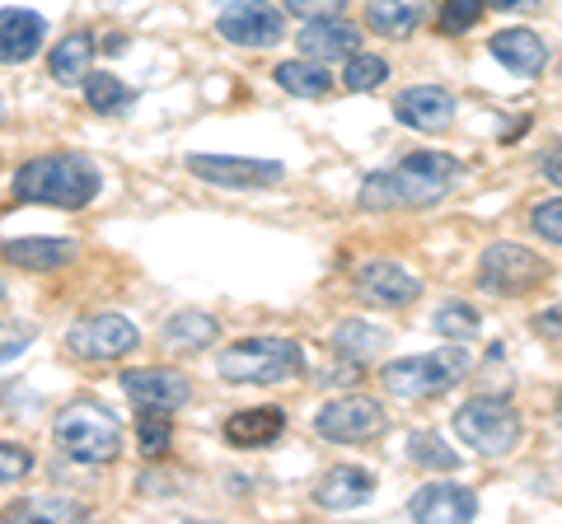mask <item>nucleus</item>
<instances>
[{"label": "nucleus", "mask_w": 562, "mask_h": 524, "mask_svg": "<svg viewBox=\"0 0 562 524\" xmlns=\"http://www.w3.org/2000/svg\"><path fill=\"white\" fill-rule=\"evenodd\" d=\"M295 43H301V52L310 61L324 66V61H342L351 52H361V33H357V24L328 14V20H305V29L295 33Z\"/></svg>", "instance_id": "dca6fc26"}, {"label": "nucleus", "mask_w": 562, "mask_h": 524, "mask_svg": "<svg viewBox=\"0 0 562 524\" xmlns=\"http://www.w3.org/2000/svg\"><path fill=\"white\" fill-rule=\"evenodd\" d=\"M272 80L281 84L286 94H295V99H324L328 90H333V76L324 71L319 61H281V66H272Z\"/></svg>", "instance_id": "393cba45"}, {"label": "nucleus", "mask_w": 562, "mask_h": 524, "mask_svg": "<svg viewBox=\"0 0 562 524\" xmlns=\"http://www.w3.org/2000/svg\"><path fill=\"white\" fill-rule=\"evenodd\" d=\"M390 80V61L375 57V52H351L347 57V71H342V84L351 94H366V90H380Z\"/></svg>", "instance_id": "c85d7f7f"}, {"label": "nucleus", "mask_w": 562, "mask_h": 524, "mask_svg": "<svg viewBox=\"0 0 562 524\" xmlns=\"http://www.w3.org/2000/svg\"><path fill=\"white\" fill-rule=\"evenodd\" d=\"M464 164L446 150H417L408 160H398L394 169H380L361 183L357 206L361 212H422L436 206L446 192L460 183Z\"/></svg>", "instance_id": "f257e3e1"}, {"label": "nucleus", "mask_w": 562, "mask_h": 524, "mask_svg": "<svg viewBox=\"0 0 562 524\" xmlns=\"http://www.w3.org/2000/svg\"><path fill=\"white\" fill-rule=\"evenodd\" d=\"M394 117L413 132L441 136L454 127V94L441 90V84H408V90L394 99Z\"/></svg>", "instance_id": "4468645a"}, {"label": "nucleus", "mask_w": 562, "mask_h": 524, "mask_svg": "<svg viewBox=\"0 0 562 524\" xmlns=\"http://www.w3.org/2000/svg\"><path fill=\"white\" fill-rule=\"evenodd\" d=\"M52 441L76 464H113L122 454V422L103 403H70L52 422Z\"/></svg>", "instance_id": "7ed1b4c3"}, {"label": "nucleus", "mask_w": 562, "mask_h": 524, "mask_svg": "<svg viewBox=\"0 0 562 524\" xmlns=\"http://www.w3.org/2000/svg\"><path fill=\"white\" fill-rule=\"evenodd\" d=\"M33 468V454L24 445H0V482H20Z\"/></svg>", "instance_id": "f704fd0d"}, {"label": "nucleus", "mask_w": 562, "mask_h": 524, "mask_svg": "<svg viewBox=\"0 0 562 524\" xmlns=\"http://www.w3.org/2000/svg\"><path fill=\"white\" fill-rule=\"evenodd\" d=\"M473 371V361L464 346H446V352H427V356H403L384 365V389L403 403H422V398H436L454 389L464 375Z\"/></svg>", "instance_id": "20e7f679"}, {"label": "nucleus", "mask_w": 562, "mask_h": 524, "mask_svg": "<svg viewBox=\"0 0 562 524\" xmlns=\"http://www.w3.org/2000/svg\"><path fill=\"white\" fill-rule=\"evenodd\" d=\"M487 5H497V10H535L539 0H487Z\"/></svg>", "instance_id": "ea45409f"}, {"label": "nucleus", "mask_w": 562, "mask_h": 524, "mask_svg": "<svg viewBox=\"0 0 562 524\" xmlns=\"http://www.w3.org/2000/svg\"><path fill=\"white\" fill-rule=\"evenodd\" d=\"M422 14H427V0H371L366 5V24L380 38H408V33H417Z\"/></svg>", "instance_id": "5701e85b"}, {"label": "nucleus", "mask_w": 562, "mask_h": 524, "mask_svg": "<svg viewBox=\"0 0 562 524\" xmlns=\"http://www.w3.org/2000/svg\"><path fill=\"white\" fill-rule=\"evenodd\" d=\"M122 394H127L140 412H165V417H173L179 408H188L192 384L179 371L140 365V371H122Z\"/></svg>", "instance_id": "f8f14e48"}, {"label": "nucleus", "mask_w": 562, "mask_h": 524, "mask_svg": "<svg viewBox=\"0 0 562 524\" xmlns=\"http://www.w3.org/2000/svg\"><path fill=\"white\" fill-rule=\"evenodd\" d=\"M33 342V328L29 323H0V361H14Z\"/></svg>", "instance_id": "c9c22d12"}, {"label": "nucleus", "mask_w": 562, "mask_h": 524, "mask_svg": "<svg viewBox=\"0 0 562 524\" xmlns=\"http://www.w3.org/2000/svg\"><path fill=\"white\" fill-rule=\"evenodd\" d=\"M535 333L562 338V309H543V314H535Z\"/></svg>", "instance_id": "4c0bfd02"}, {"label": "nucleus", "mask_w": 562, "mask_h": 524, "mask_svg": "<svg viewBox=\"0 0 562 524\" xmlns=\"http://www.w3.org/2000/svg\"><path fill=\"white\" fill-rule=\"evenodd\" d=\"M43 14H33V10H0V61L5 66H20L29 61L33 52L43 47Z\"/></svg>", "instance_id": "aec40b11"}, {"label": "nucleus", "mask_w": 562, "mask_h": 524, "mask_svg": "<svg viewBox=\"0 0 562 524\" xmlns=\"http://www.w3.org/2000/svg\"><path fill=\"white\" fill-rule=\"evenodd\" d=\"M408 459L417 468H436V474H454L460 468V449H450L436 431H413L408 435Z\"/></svg>", "instance_id": "bb28decb"}, {"label": "nucleus", "mask_w": 562, "mask_h": 524, "mask_svg": "<svg viewBox=\"0 0 562 524\" xmlns=\"http://www.w3.org/2000/svg\"><path fill=\"white\" fill-rule=\"evenodd\" d=\"M543 179H549V183H558V187H562V150H553L549 160H543Z\"/></svg>", "instance_id": "58836bf2"}, {"label": "nucleus", "mask_w": 562, "mask_h": 524, "mask_svg": "<svg viewBox=\"0 0 562 524\" xmlns=\"http://www.w3.org/2000/svg\"><path fill=\"white\" fill-rule=\"evenodd\" d=\"M173 441V422L165 412H140L136 417V449L146 454V459H160Z\"/></svg>", "instance_id": "2f4dec72"}, {"label": "nucleus", "mask_w": 562, "mask_h": 524, "mask_svg": "<svg viewBox=\"0 0 562 524\" xmlns=\"http://www.w3.org/2000/svg\"><path fill=\"white\" fill-rule=\"evenodd\" d=\"M99 5H109V10H122V5H132V0H99Z\"/></svg>", "instance_id": "a19ab883"}, {"label": "nucleus", "mask_w": 562, "mask_h": 524, "mask_svg": "<svg viewBox=\"0 0 562 524\" xmlns=\"http://www.w3.org/2000/svg\"><path fill=\"white\" fill-rule=\"evenodd\" d=\"M479 323H483V319H479V309L464 305V300H450V305L436 309V333L450 338V342L473 338V333H479Z\"/></svg>", "instance_id": "7c9ffc66"}, {"label": "nucleus", "mask_w": 562, "mask_h": 524, "mask_svg": "<svg viewBox=\"0 0 562 524\" xmlns=\"http://www.w3.org/2000/svg\"><path fill=\"white\" fill-rule=\"evenodd\" d=\"M80 84H85V99H90V109L103 113V117H117V113H127L132 103H136V94L113 71H94V76H85Z\"/></svg>", "instance_id": "a878e982"}, {"label": "nucleus", "mask_w": 562, "mask_h": 524, "mask_svg": "<svg viewBox=\"0 0 562 524\" xmlns=\"http://www.w3.org/2000/svg\"><path fill=\"white\" fill-rule=\"evenodd\" d=\"M454 435L483 459H502L520 445V412L506 398H469L454 412Z\"/></svg>", "instance_id": "423d86ee"}, {"label": "nucleus", "mask_w": 562, "mask_h": 524, "mask_svg": "<svg viewBox=\"0 0 562 524\" xmlns=\"http://www.w3.org/2000/svg\"><path fill=\"white\" fill-rule=\"evenodd\" d=\"M351 286H357V300L375 305V309H408L422 295L417 276L408 267H398V262H390V258L361 262V267L351 272Z\"/></svg>", "instance_id": "9d476101"}, {"label": "nucleus", "mask_w": 562, "mask_h": 524, "mask_svg": "<svg viewBox=\"0 0 562 524\" xmlns=\"http://www.w3.org/2000/svg\"><path fill=\"white\" fill-rule=\"evenodd\" d=\"M347 0H286L291 14H301V20H328V14H342Z\"/></svg>", "instance_id": "e433bc0d"}, {"label": "nucleus", "mask_w": 562, "mask_h": 524, "mask_svg": "<svg viewBox=\"0 0 562 524\" xmlns=\"http://www.w3.org/2000/svg\"><path fill=\"white\" fill-rule=\"evenodd\" d=\"M216 319L202 309H183V314H173V319H165V346L169 352H202V346L216 342Z\"/></svg>", "instance_id": "b1692460"}, {"label": "nucleus", "mask_w": 562, "mask_h": 524, "mask_svg": "<svg viewBox=\"0 0 562 524\" xmlns=\"http://www.w3.org/2000/svg\"><path fill=\"white\" fill-rule=\"evenodd\" d=\"M188 169L198 173L202 183L211 187H231V192H244V187H277L286 179V169L277 160H239V155H188Z\"/></svg>", "instance_id": "9b49d317"}, {"label": "nucleus", "mask_w": 562, "mask_h": 524, "mask_svg": "<svg viewBox=\"0 0 562 524\" xmlns=\"http://www.w3.org/2000/svg\"><path fill=\"white\" fill-rule=\"evenodd\" d=\"M47 71L57 84H80L85 76L94 71V33H66V38L52 47V57H47Z\"/></svg>", "instance_id": "4be33fe9"}, {"label": "nucleus", "mask_w": 562, "mask_h": 524, "mask_svg": "<svg viewBox=\"0 0 562 524\" xmlns=\"http://www.w3.org/2000/svg\"><path fill=\"white\" fill-rule=\"evenodd\" d=\"M14 197L80 212L99 197V169L85 155H43V160H29L14 173Z\"/></svg>", "instance_id": "f03ea898"}, {"label": "nucleus", "mask_w": 562, "mask_h": 524, "mask_svg": "<svg viewBox=\"0 0 562 524\" xmlns=\"http://www.w3.org/2000/svg\"><path fill=\"white\" fill-rule=\"evenodd\" d=\"M530 225H535V235L543 243H562V197L539 202L535 212H530Z\"/></svg>", "instance_id": "72a5a7b5"}, {"label": "nucleus", "mask_w": 562, "mask_h": 524, "mask_svg": "<svg viewBox=\"0 0 562 524\" xmlns=\"http://www.w3.org/2000/svg\"><path fill=\"white\" fill-rule=\"evenodd\" d=\"M281 431H286V412L281 408H244L225 422V441L235 449H268L281 441Z\"/></svg>", "instance_id": "a211bd4d"}, {"label": "nucleus", "mask_w": 562, "mask_h": 524, "mask_svg": "<svg viewBox=\"0 0 562 524\" xmlns=\"http://www.w3.org/2000/svg\"><path fill=\"white\" fill-rule=\"evenodd\" d=\"M333 346L351 361V365H361V361H371L380 346H384V333L371 323H338V333H333Z\"/></svg>", "instance_id": "cd10ccee"}, {"label": "nucleus", "mask_w": 562, "mask_h": 524, "mask_svg": "<svg viewBox=\"0 0 562 524\" xmlns=\"http://www.w3.org/2000/svg\"><path fill=\"white\" fill-rule=\"evenodd\" d=\"M216 33L235 47H272L281 38V10L268 0H231L216 20Z\"/></svg>", "instance_id": "ddd939ff"}, {"label": "nucleus", "mask_w": 562, "mask_h": 524, "mask_svg": "<svg viewBox=\"0 0 562 524\" xmlns=\"http://www.w3.org/2000/svg\"><path fill=\"white\" fill-rule=\"evenodd\" d=\"M553 412H558V426H562V394H558V403H553Z\"/></svg>", "instance_id": "79ce46f5"}, {"label": "nucleus", "mask_w": 562, "mask_h": 524, "mask_svg": "<svg viewBox=\"0 0 562 524\" xmlns=\"http://www.w3.org/2000/svg\"><path fill=\"white\" fill-rule=\"evenodd\" d=\"M216 371L225 384H281L301 375V346L291 338H249L225 346Z\"/></svg>", "instance_id": "39448f33"}, {"label": "nucleus", "mask_w": 562, "mask_h": 524, "mask_svg": "<svg viewBox=\"0 0 562 524\" xmlns=\"http://www.w3.org/2000/svg\"><path fill=\"white\" fill-rule=\"evenodd\" d=\"M80 249L70 239H10V243H0V258L14 262V267H24V272H57Z\"/></svg>", "instance_id": "412c9836"}, {"label": "nucleus", "mask_w": 562, "mask_h": 524, "mask_svg": "<svg viewBox=\"0 0 562 524\" xmlns=\"http://www.w3.org/2000/svg\"><path fill=\"white\" fill-rule=\"evenodd\" d=\"M492 57L516 76H539L543 66H549V47H543L535 29H502L497 38H492Z\"/></svg>", "instance_id": "6ab92c4d"}, {"label": "nucleus", "mask_w": 562, "mask_h": 524, "mask_svg": "<svg viewBox=\"0 0 562 524\" xmlns=\"http://www.w3.org/2000/svg\"><path fill=\"white\" fill-rule=\"evenodd\" d=\"M314 431L324 435V441H338V445H357V441H375V435L384 431V408L375 403V398H333L328 408H319V417H314Z\"/></svg>", "instance_id": "1a4fd4ad"}, {"label": "nucleus", "mask_w": 562, "mask_h": 524, "mask_svg": "<svg viewBox=\"0 0 562 524\" xmlns=\"http://www.w3.org/2000/svg\"><path fill=\"white\" fill-rule=\"evenodd\" d=\"M543 276H549V262L530 249H520V243H487L483 249L479 286L487 295H525L543 286Z\"/></svg>", "instance_id": "0eeeda50"}, {"label": "nucleus", "mask_w": 562, "mask_h": 524, "mask_svg": "<svg viewBox=\"0 0 562 524\" xmlns=\"http://www.w3.org/2000/svg\"><path fill=\"white\" fill-rule=\"evenodd\" d=\"M371 497H375V474L371 468H357V464L328 468L319 487H314V501H319L324 511H357V505H366Z\"/></svg>", "instance_id": "f3484780"}, {"label": "nucleus", "mask_w": 562, "mask_h": 524, "mask_svg": "<svg viewBox=\"0 0 562 524\" xmlns=\"http://www.w3.org/2000/svg\"><path fill=\"white\" fill-rule=\"evenodd\" d=\"M408 515L427 520V524H464L479 515V497L460 482H427L422 492H413Z\"/></svg>", "instance_id": "2eb2a0df"}, {"label": "nucleus", "mask_w": 562, "mask_h": 524, "mask_svg": "<svg viewBox=\"0 0 562 524\" xmlns=\"http://www.w3.org/2000/svg\"><path fill=\"white\" fill-rule=\"evenodd\" d=\"M10 520H85V501H66V497H43V501H20L5 511Z\"/></svg>", "instance_id": "c756f323"}, {"label": "nucleus", "mask_w": 562, "mask_h": 524, "mask_svg": "<svg viewBox=\"0 0 562 524\" xmlns=\"http://www.w3.org/2000/svg\"><path fill=\"white\" fill-rule=\"evenodd\" d=\"M136 342H140V328L132 319H122V314H85L66 333V346L80 361H117L136 352Z\"/></svg>", "instance_id": "6e6552de"}, {"label": "nucleus", "mask_w": 562, "mask_h": 524, "mask_svg": "<svg viewBox=\"0 0 562 524\" xmlns=\"http://www.w3.org/2000/svg\"><path fill=\"white\" fill-rule=\"evenodd\" d=\"M483 10H487V0H446L441 5V33L446 38H460V33H469L483 20Z\"/></svg>", "instance_id": "473e14b6"}]
</instances>
